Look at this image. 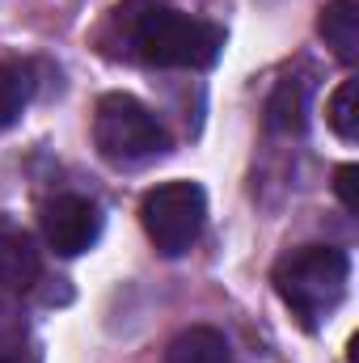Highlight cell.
Listing matches in <instances>:
<instances>
[{"label": "cell", "mask_w": 359, "mask_h": 363, "mask_svg": "<svg viewBox=\"0 0 359 363\" xmlns=\"http://www.w3.org/2000/svg\"><path fill=\"white\" fill-rule=\"evenodd\" d=\"M97 43L114 60H140L153 68H186L203 72L224 51V30L216 21L178 13L170 4L127 0L110 13V21L97 30Z\"/></svg>", "instance_id": "6da1fadb"}, {"label": "cell", "mask_w": 359, "mask_h": 363, "mask_svg": "<svg viewBox=\"0 0 359 363\" xmlns=\"http://www.w3.org/2000/svg\"><path fill=\"white\" fill-rule=\"evenodd\" d=\"M347 283H351V258L338 245H304L279 258L275 267V291L304 330H317L343 304Z\"/></svg>", "instance_id": "7a4b0ae2"}, {"label": "cell", "mask_w": 359, "mask_h": 363, "mask_svg": "<svg viewBox=\"0 0 359 363\" xmlns=\"http://www.w3.org/2000/svg\"><path fill=\"white\" fill-rule=\"evenodd\" d=\"M93 144L110 165H144L170 148V131L161 118L131 93H106L93 110Z\"/></svg>", "instance_id": "3957f363"}, {"label": "cell", "mask_w": 359, "mask_h": 363, "mask_svg": "<svg viewBox=\"0 0 359 363\" xmlns=\"http://www.w3.org/2000/svg\"><path fill=\"white\" fill-rule=\"evenodd\" d=\"M203 220H207V194L194 182H165L148 190L140 203V224L157 245V254L165 258H182L199 241Z\"/></svg>", "instance_id": "277c9868"}, {"label": "cell", "mask_w": 359, "mask_h": 363, "mask_svg": "<svg viewBox=\"0 0 359 363\" xmlns=\"http://www.w3.org/2000/svg\"><path fill=\"white\" fill-rule=\"evenodd\" d=\"M43 237L60 258L85 254L101 237V211L85 194H60L43 207Z\"/></svg>", "instance_id": "5b68a950"}, {"label": "cell", "mask_w": 359, "mask_h": 363, "mask_svg": "<svg viewBox=\"0 0 359 363\" xmlns=\"http://www.w3.org/2000/svg\"><path fill=\"white\" fill-rule=\"evenodd\" d=\"M43 274V258L34 250V237L0 216V287L4 291H30Z\"/></svg>", "instance_id": "8992f818"}, {"label": "cell", "mask_w": 359, "mask_h": 363, "mask_svg": "<svg viewBox=\"0 0 359 363\" xmlns=\"http://www.w3.org/2000/svg\"><path fill=\"white\" fill-rule=\"evenodd\" d=\"M317 34L326 38V47L334 51V60L355 64L359 60V4L355 0H330V4H321Z\"/></svg>", "instance_id": "52a82bcc"}, {"label": "cell", "mask_w": 359, "mask_h": 363, "mask_svg": "<svg viewBox=\"0 0 359 363\" xmlns=\"http://www.w3.org/2000/svg\"><path fill=\"white\" fill-rule=\"evenodd\" d=\"M165 363H233V351H228V338L220 330L190 325V330H182L178 338L170 342Z\"/></svg>", "instance_id": "ba28073f"}, {"label": "cell", "mask_w": 359, "mask_h": 363, "mask_svg": "<svg viewBox=\"0 0 359 363\" xmlns=\"http://www.w3.org/2000/svg\"><path fill=\"white\" fill-rule=\"evenodd\" d=\"M304 118H309V81L283 77L267 101V123L275 131H304Z\"/></svg>", "instance_id": "9c48e42d"}, {"label": "cell", "mask_w": 359, "mask_h": 363, "mask_svg": "<svg viewBox=\"0 0 359 363\" xmlns=\"http://www.w3.org/2000/svg\"><path fill=\"white\" fill-rule=\"evenodd\" d=\"M30 93H34V81L26 64H0V131L21 118Z\"/></svg>", "instance_id": "30bf717a"}, {"label": "cell", "mask_w": 359, "mask_h": 363, "mask_svg": "<svg viewBox=\"0 0 359 363\" xmlns=\"http://www.w3.org/2000/svg\"><path fill=\"white\" fill-rule=\"evenodd\" d=\"M326 118H330V127H334V135L338 140H355L359 135V81H343L334 97H330V106H326Z\"/></svg>", "instance_id": "8fae6325"}, {"label": "cell", "mask_w": 359, "mask_h": 363, "mask_svg": "<svg viewBox=\"0 0 359 363\" xmlns=\"http://www.w3.org/2000/svg\"><path fill=\"white\" fill-rule=\"evenodd\" d=\"M355 182H359V169L355 165H343L338 174H334V190H338V199H343V207L355 216L359 211V190H355Z\"/></svg>", "instance_id": "7c38bea8"}, {"label": "cell", "mask_w": 359, "mask_h": 363, "mask_svg": "<svg viewBox=\"0 0 359 363\" xmlns=\"http://www.w3.org/2000/svg\"><path fill=\"white\" fill-rule=\"evenodd\" d=\"M0 363H38V359H34V351H21V347H4V351H0Z\"/></svg>", "instance_id": "4fadbf2b"}]
</instances>
